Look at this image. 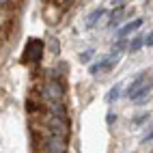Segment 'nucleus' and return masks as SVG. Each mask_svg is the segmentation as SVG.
Returning a JSON list of instances; mask_svg holds the SVG:
<instances>
[{"instance_id": "1", "label": "nucleus", "mask_w": 153, "mask_h": 153, "mask_svg": "<svg viewBox=\"0 0 153 153\" xmlns=\"http://www.w3.org/2000/svg\"><path fill=\"white\" fill-rule=\"evenodd\" d=\"M39 54H41V41H30L26 45V58L39 60Z\"/></svg>"}]
</instances>
